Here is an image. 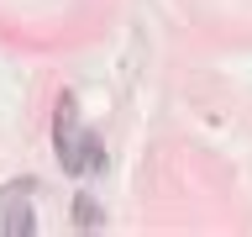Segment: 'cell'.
I'll return each instance as SVG.
<instances>
[{
	"label": "cell",
	"instance_id": "6da1fadb",
	"mask_svg": "<svg viewBox=\"0 0 252 237\" xmlns=\"http://www.w3.org/2000/svg\"><path fill=\"white\" fill-rule=\"evenodd\" d=\"M53 153L68 174H84V169H100V137L94 132H79V100L63 95L58 100V116H53Z\"/></svg>",
	"mask_w": 252,
	"mask_h": 237
},
{
	"label": "cell",
	"instance_id": "7a4b0ae2",
	"mask_svg": "<svg viewBox=\"0 0 252 237\" xmlns=\"http://www.w3.org/2000/svg\"><path fill=\"white\" fill-rule=\"evenodd\" d=\"M27 200H32L27 185H16V190L0 195V232H5V237H32V232H37V216H32Z\"/></svg>",
	"mask_w": 252,
	"mask_h": 237
},
{
	"label": "cell",
	"instance_id": "3957f363",
	"mask_svg": "<svg viewBox=\"0 0 252 237\" xmlns=\"http://www.w3.org/2000/svg\"><path fill=\"white\" fill-rule=\"evenodd\" d=\"M74 221H79V227H100V205H94L90 195H79V200H74Z\"/></svg>",
	"mask_w": 252,
	"mask_h": 237
}]
</instances>
